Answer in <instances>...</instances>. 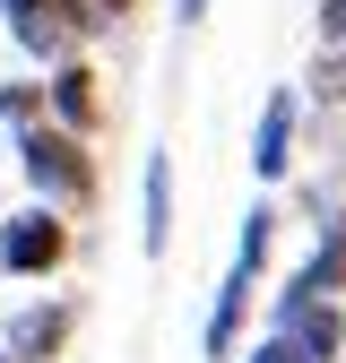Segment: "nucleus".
<instances>
[{
  "mask_svg": "<svg viewBox=\"0 0 346 363\" xmlns=\"http://www.w3.org/2000/svg\"><path fill=\"white\" fill-rule=\"evenodd\" d=\"M18 173L35 182V199L43 208H96V191H104V164H96V139H78V130H61V121H26L18 130Z\"/></svg>",
  "mask_w": 346,
  "mask_h": 363,
  "instance_id": "obj_1",
  "label": "nucleus"
},
{
  "mask_svg": "<svg viewBox=\"0 0 346 363\" xmlns=\"http://www.w3.org/2000/svg\"><path fill=\"white\" fill-rule=\"evenodd\" d=\"M0 18H9V43H18V52H35L43 69H52L61 52H78V43L104 35L96 0H0Z\"/></svg>",
  "mask_w": 346,
  "mask_h": 363,
  "instance_id": "obj_2",
  "label": "nucleus"
},
{
  "mask_svg": "<svg viewBox=\"0 0 346 363\" xmlns=\"http://www.w3.org/2000/svg\"><path fill=\"white\" fill-rule=\"evenodd\" d=\"M69 216L61 208H18V216H0V277H26V286H43V277H61L69 268Z\"/></svg>",
  "mask_w": 346,
  "mask_h": 363,
  "instance_id": "obj_3",
  "label": "nucleus"
},
{
  "mask_svg": "<svg viewBox=\"0 0 346 363\" xmlns=\"http://www.w3.org/2000/svg\"><path fill=\"white\" fill-rule=\"evenodd\" d=\"M43 121L78 130V139H96V130H104V78H96L86 52H61V61H52V78H43Z\"/></svg>",
  "mask_w": 346,
  "mask_h": 363,
  "instance_id": "obj_4",
  "label": "nucleus"
},
{
  "mask_svg": "<svg viewBox=\"0 0 346 363\" xmlns=\"http://www.w3.org/2000/svg\"><path fill=\"white\" fill-rule=\"evenodd\" d=\"M294 130H303V96L277 86V96L260 104V130H251V173L260 182H286L294 173Z\"/></svg>",
  "mask_w": 346,
  "mask_h": 363,
  "instance_id": "obj_5",
  "label": "nucleus"
},
{
  "mask_svg": "<svg viewBox=\"0 0 346 363\" xmlns=\"http://www.w3.org/2000/svg\"><path fill=\"white\" fill-rule=\"evenodd\" d=\"M78 329V303H26L9 311V337H0V354H18V363H52Z\"/></svg>",
  "mask_w": 346,
  "mask_h": 363,
  "instance_id": "obj_6",
  "label": "nucleus"
},
{
  "mask_svg": "<svg viewBox=\"0 0 346 363\" xmlns=\"http://www.w3.org/2000/svg\"><path fill=\"white\" fill-rule=\"evenodd\" d=\"M251 286H260V268H225V286H216V303H208V329H199V346H208V363H225L234 346H242V320H251Z\"/></svg>",
  "mask_w": 346,
  "mask_h": 363,
  "instance_id": "obj_7",
  "label": "nucleus"
},
{
  "mask_svg": "<svg viewBox=\"0 0 346 363\" xmlns=\"http://www.w3.org/2000/svg\"><path fill=\"white\" fill-rule=\"evenodd\" d=\"M286 294H294V303H320V294L337 303V294H346V216L320 225V251L294 268V286H286Z\"/></svg>",
  "mask_w": 346,
  "mask_h": 363,
  "instance_id": "obj_8",
  "label": "nucleus"
},
{
  "mask_svg": "<svg viewBox=\"0 0 346 363\" xmlns=\"http://www.w3.org/2000/svg\"><path fill=\"white\" fill-rule=\"evenodd\" d=\"M139 242L147 251L173 242V156H147L139 164Z\"/></svg>",
  "mask_w": 346,
  "mask_h": 363,
  "instance_id": "obj_9",
  "label": "nucleus"
},
{
  "mask_svg": "<svg viewBox=\"0 0 346 363\" xmlns=\"http://www.w3.org/2000/svg\"><path fill=\"white\" fill-rule=\"evenodd\" d=\"M269 251H277V208L260 199V208L242 216V242H234V259H242V268H269Z\"/></svg>",
  "mask_w": 346,
  "mask_h": 363,
  "instance_id": "obj_10",
  "label": "nucleus"
},
{
  "mask_svg": "<svg viewBox=\"0 0 346 363\" xmlns=\"http://www.w3.org/2000/svg\"><path fill=\"white\" fill-rule=\"evenodd\" d=\"M312 96L329 113H346V43H320V61H312Z\"/></svg>",
  "mask_w": 346,
  "mask_h": 363,
  "instance_id": "obj_11",
  "label": "nucleus"
},
{
  "mask_svg": "<svg viewBox=\"0 0 346 363\" xmlns=\"http://www.w3.org/2000/svg\"><path fill=\"white\" fill-rule=\"evenodd\" d=\"M0 121H9V130L43 121V86H35V78H9V86H0Z\"/></svg>",
  "mask_w": 346,
  "mask_h": 363,
  "instance_id": "obj_12",
  "label": "nucleus"
},
{
  "mask_svg": "<svg viewBox=\"0 0 346 363\" xmlns=\"http://www.w3.org/2000/svg\"><path fill=\"white\" fill-rule=\"evenodd\" d=\"M251 363H312V354H303V346H294L286 329H269V337H260V346H251Z\"/></svg>",
  "mask_w": 346,
  "mask_h": 363,
  "instance_id": "obj_13",
  "label": "nucleus"
},
{
  "mask_svg": "<svg viewBox=\"0 0 346 363\" xmlns=\"http://www.w3.org/2000/svg\"><path fill=\"white\" fill-rule=\"evenodd\" d=\"M320 43H346V0H320Z\"/></svg>",
  "mask_w": 346,
  "mask_h": 363,
  "instance_id": "obj_14",
  "label": "nucleus"
},
{
  "mask_svg": "<svg viewBox=\"0 0 346 363\" xmlns=\"http://www.w3.org/2000/svg\"><path fill=\"white\" fill-rule=\"evenodd\" d=\"M130 9H139V0H96V18H104V26H121Z\"/></svg>",
  "mask_w": 346,
  "mask_h": 363,
  "instance_id": "obj_15",
  "label": "nucleus"
},
{
  "mask_svg": "<svg viewBox=\"0 0 346 363\" xmlns=\"http://www.w3.org/2000/svg\"><path fill=\"white\" fill-rule=\"evenodd\" d=\"M173 9H182V26H191V18H208V0H173Z\"/></svg>",
  "mask_w": 346,
  "mask_h": 363,
  "instance_id": "obj_16",
  "label": "nucleus"
},
{
  "mask_svg": "<svg viewBox=\"0 0 346 363\" xmlns=\"http://www.w3.org/2000/svg\"><path fill=\"white\" fill-rule=\"evenodd\" d=\"M0 363H18V354H0Z\"/></svg>",
  "mask_w": 346,
  "mask_h": 363,
  "instance_id": "obj_17",
  "label": "nucleus"
}]
</instances>
